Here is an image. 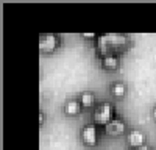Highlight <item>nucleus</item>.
Returning <instances> with one entry per match:
<instances>
[{"label":"nucleus","mask_w":156,"mask_h":150,"mask_svg":"<svg viewBox=\"0 0 156 150\" xmlns=\"http://www.w3.org/2000/svg\"><path fill=\"white\" fill-rule=\"evenodd\" d=\"M128 44V36L123 33H105L100 34L97 39L98 53L103 56L115 55L117 52H122Z\"/></svg>","instance_id":"f257e3e1"},{"label":"nucleus","mask_w":156,"mask_h":150,"mask_svg":"<svg viewBox=\"0 0 156 150\" xmlns=\"http://www.w3.org/2000/svg\"><path fill=\"white\" fill-rule=\"evenodd\" d=\"M94 122L97 123V125H108L111 120H114L115 119V109H114V105L112 103H109V102H103V103H100L97 108H95V111H94Z\"/></svg>","instance_id":"f03ea898"},{"label":"nucleus","mask_w":156,"mask_h":150,"mask_svg":"<svg viewBox=\"0 0 156 150\" xmlns=\"http://www.w3.org/2000/svg\"><path fill=\"white\" fill-rule=\"evenodd\" d=\"M59 45V36L55 33H44L39 38V48L42 53H53Z\"/></svg>","instance_id":"7ed1b4c3"},{"label":"nucleus","mask_w":156,"mask_h":150,"mask_svg":"<svg viewBox=\"0 0 156 150\" xmlns=\"http://www.w3.org/2000/svg\"><path fill=\"white\" fill-rule=\"evenodd\" d=\"M81 141L87 147H94L98 142V130L94 123L84 125L81 128Z\"/></svg>","instance_id":"20e7f679"},{"label":"nucleus","mask_w":156,"mask_h":150,"mask_svg":"<svg viewBox=\"0 0 156 150\" xmlns=\"http://www.w3.org/2000/svg\"><path fill=\"white\" fill-rule=\"evenodd\" d=\"M125 130H126V123L122 117H115L108 125H105V133L108 136H120L125 133Z\"/></svg>","instance_id":"39448f33"},{"label":"nucleus","mask_w":156,"mask_h":150,"mask_svg":"<svg viewBox=\"0 0 156 150\" xmlns=\"http://www.w3.org/2000/svg\"><path fill=\"white\" fill-rule=\"evenodd\" d=\"M128 144L131 145L133 148L144 147V144H145V134L142 133L140 130H131L128 133Z\"/></svg>","instance_id":"423d86ee"},{"label":"nucleus","mask_w":156,"mask_h":150,"mask_svg":"<svg viewBox=\"0 0 156 150\" xmlns=\"http://www.w3.org/2000/svg\"><path fill=\"white\" fill-rule=\"evenodd\" d=\"M119 58H117V55H106L101 58V66L108 69V70H114L119 67Z\"/></svg>","instance_id":"0eeeda50"},{"label":"nucleus","mask_w":156,"mask_h":150,"mask_svg":"<svg viewBox=\"0 0 156 150\" xmlns=\"http://www.w3.org/2000/svg\"><path fill=\"white\" fill-rule=\"evenodd\" d=\"M64 111L67 116H78L81 112V103L78 100H69L64 106Z\"/></svg>","instance_id":"6e6552de"},{"label":"nucleus","mask_w":156,"mask_h":150,"mask_svg":"<svg viewBox=\"0 0 156 150\" xmlns=\"http://www.w3.org/2000/svg\"><path fill=\"white\" fill-rule=\"evenodd\" d=\"M80 103H81V106H84V108L94 106V103H95L94 94H92V92H83V94L80 95Z\"/></svg>","instance_id":"1a4fd4ad"},{"label":"nucleus","mask_w":156,"mask_h":150,"mask_svg":"<svg viewBox=\"0 0 156 150\" xmlns=\"http://www.w3.org/2000/svg\"><path fill=\"white\" fill-rule=\"evenodd\" d=\"M126 92V86L123 83H114L112 84V95L114 97H123Z\"/></svg>","instance_id":"9d476101"},{"label":"nucleus","mask_w":156,"mask_h":150,"mask_svg":"<svg viewBox=\"0 0 156 150\" xmlns=\"http://www.w3.org/2000/svg\"><path fill=\"white\" fill-rule=\"evenodd\" d=\"M131 150H151L150 147H147V145H144V147H139V148H131Z\"/></svg>","instance_id":"9b49d317"},{"label":"nucleus","mask_w":156,"mask_h":150,"mask_svg":"<svg viewBox=\"0 0 156 150\" xmlns=\"http://www.w3.org/2000/svg\"><path fill=\"white\" fill-rule=\"evenodd\" d=\"M83 36H86V38H94L95 34H90V33H87V34H83Z\"/></svg>","instance_id":"f8f14e48"},{"label":"nucleus","mask_w":156,"mask_h":150,"mask_svg":"<svg viewBox=\"0 0 156 150\" xmlns=\"http://www.w3.org/2000/svg\"><path fill=\"white\" fill-rule=\"evenodd\" d=\"M153 117H154V120H156V108L153 109Z\"/></svg>","instance_id":"ddd939ff"}]
</instances>
